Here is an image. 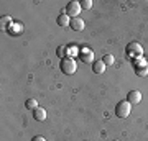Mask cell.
<instances>
[{"label": "cell", "mask_w": 148, "mask_h": 141, "mask_svg": "<svg viewBox=\"0 0 148 141\" xmlns=\"http://www.w3.org/2000/svg\"><path fill=\"white\" fill-rule=\"evenodd\" d=\"M33 118L36 121H45L46 120V110L43 107H38L36 110H33Z\"/></svg>", "instance_id": "9c48e42d"}, {"label": "cell", "mask_w": 148, "mask_h": 141, "mask_svg": "<svg viewBox=\"0 0 148 141\" xmlns=\"http://www.w3.org/2000/svg\"><path fill=\"white\" fill-rule=\"evenodd\" d=\"M25 107H27L28 110H32V112H33V110H36L40 105H38V102L35 99H28L27 102H25Z\"/></svg>", "instance_id": "5bb4252c"}, {"label": "cell", "mask_w": 148, "mask_h": 141, "mask_svg": "<svg viewBox=\"0 0 148 141\" xmlns=\"http://www.w3.org/2000/svg\"><path fill=\"white\" fill-rule=\"evenodd\" d=\"M114 141H119V140H114Z\"/></svg>", "instance_id": "ffe728a7"}, {"label": "cell", "mask_w": 148, "mask_h": 141, "mask_svg": "<svg viewBox=\"0 0 148 141\" xmlns=\"http://www.w3.org/2000/svg\"><path fill=\"white\" fill-rule=\"evenodd\" d=\"M92 72L94 74H104L106 72V64H104V61H94L92 63Z\"/></svg>", "instance_id": "30bf717a"}, {"label": "cell", "mask_w": 148, "mask_h": 141, "mask_svg": "<svg viewBox=\"0 0 148 141\" xmlns=\"http://www.w3.org/2000/svg\"><path fill=\"white\" fill-rule=\"evenodd\" d=\"M7 33L10 35V36H18L23 33V25H21L20 21H13L8 28H7Z\"/></svg>", "instance_id": "8992f818"}, {"label": "cell", "mask_w": 148, "mask_h": 141, "mask_svg": "<svg viewBox=\"0 0 148 141\" xmlns=\"http://www.w3.org/2000/svg\"><path fill=\"white\" fill-rule=\"evenodd\" d=\"M66 15L71 16V18H77L81 13V10H82V7H81V2H76V0H71L68 5H66Z\"/></svg>", "instance_id": "277c9868"}, {"label": "cell", "mask_w": 148, "mask_h": 141, "mask_svg": "<svg viewBox=\"0 0 148 141\" xmlns=\"http://www.w3.org/2000/svg\"><path fill=\"white\" fill-rule=\"evenodd\" d=\"M135 72H137V76H140V77L148 76V64H145V66H142V67L135 69Z\"/></svg>", "instance_id": "2e32d148"}, {"label": "cell", "mask_w": 148, "mask_h": 141, "mask_svg": "<svg viewBox=\"0 0 148 141\" xmlns=\"http://www.w3.org/2000/svg\"><path fill=\"white\" fill-rule=\"evenodd\" d=\"M130 112H132V104L127 100H122L115 105V115L119 118H127L130 115Z\"/></svg>", "instance_id": "3957f363"}, {"label": "cell", "mask_w": 148, "mask_h": 141, "mask_svg": "<svg viewBox=\"0 0 148 141\" xmlns=\"http://www.w3.org/2000/svg\"><path fill=\"white\" fill-rule=\"evenodd\" d=\"M61 72L66 74V76H73L76 71H77V63L74 61V58H66L61 59Z\"/></svg>", "instance_id": "6da1fadb"}, {"label": "cell", "mask_w": 148, "mask_h": 141, "mask_svg": "<svg viewBox=\"0 0 148 141\" xmlns=\"http://www.w3.org/2000/svg\"><path fill=\"white\" fill-rule=\"evenodd\" d=\"M0 23H2V28H5V30H7V28L13 23V20H12L8 15H5V16H2V18H0Z\"/></svg>", "instance_id": "9a60e30c"}, {"label": "cell", "mask_w": 148, "mask_h": 141, "mask_svg": "<svg viewBox=\"0 0 148 141\" xmlns=\"http://www.w3.org/2000/svg\"><path fill=\"white\" fill-rule=\"evenodd\" d=\"M56 23L59 26H69L71 25V16H68L66 13H59L58 18H56Z\"/></svg>", "instance_id": "8fae6325"}, {"label": "cell", "mask_w": 148, "mask_h": 141, "mask_svg": "<svg viewBox=\"0 0 148 141\" xmlns=\"http://www.w3.org/2000/svg\"><path fill=\"white\" fill-rule=\"evenodd\" d=\"M102 61H104V64H109V66H110V64H114V61H115V58H114V56H112V54H106V56H104V58H102Z\"/></svg>", "instance_id": "e0dca14e"}, {"label": "cell", "mask_w": 148, "mask_h": 141, "mask_svg": "<svg viewBox=\"0 0 148 141\" xmlns=\"http://www.w3.org/2000/svg\"><path fill=\"white\" fill-rule=\"evenodd\" d=\"M81 7H82V10H90L92 8V0H82Z\"/></svg>", "instance_id": "ac0fdd59"}, {"label": "cell", "mask_w": 148, "mask_h": 141, "mask_svg": "<svg viewBox=\"0 0 148 141\" xmlns=\"http://www.w3.org/2000/svg\"><path fill=\"white\" fill-rule=\"evenodd\" d=\"M79 58L82 59V63H87V64H92L94 63V52H92V49H89V48H81L79 49Z\"/></svg>", "instance_id": "5b68a950"}, {"label": "cell", "mask_w": 148, "mask_h": 141, "mask_svg": "<svg viewBox=\"0 0 148 141\" xmlns=\"http://www.w3.org/2000/svg\"><path fill=\"white\" fill-rule=\"evenodd\" d=\"M132 64H133V69H138V67H142V66H145V64H148V61L143 56H140V58L132 59Z\"/></svg>", "instance_id": "7c38bea8"}, {"label": "cell", "mask_w": 148, "mask_h": 141, "mask_svg": "<svg viewBox=\"0 0 148 141\" xmlns=\"http://www.w3.org/2000/svg\"><path fill=\"white\" fill-rule=\"evenodd\" d=\"M127 102H130L132 105H137V104H140L142 102V92L140 90H130L128 92V95H127Z\"/></svg>", "instance_id": "52a82bcc"}, {"label": "cell", "mask_w": 148, "mask_h": 141, "mask_svg": "<svg viewBox=\"0 0 148 141\" xmlns=\"http://www.w3.org/2000/svg\"><path fill=\"white\" fill-rule=\"evenodd\" d=\"M71 30H74V31H82V30H84V20H82V18H79V16H77V18H71Z\"/></svg>", "instance_id": "ba28073f"}, {"label": "cell", "mask_w": 148, "mask_h": 141, "mask_svg": "<svg viewBox=\"0 0 148 141\" xmlns=\"http://www.w3.org/2000/svg\"><path fill=\"white\" fill-rule=\"evenodd\" d=\"M56 54H58V58L61 59H66L68 58V46H64V44H61V46L56 49Z\"/></svg>", "instance_id": "4fadbf2b"}, {"label": "cell", "mask_w": 148, "mask_h": 141, "mask_svg": "<svg viewBox=\"0 0 148 141\" xmlns=\"http://www.w3.org/2000/svg\"><path fill=\"white\" fill-rule=\"evenodd\" d=\"M32 141H46V140H45L43 136H33V138H32Z\"/></svg>", "instance_id": "d6986e66"}, {"label": "cell", "mask_w": 148, "mask_h": 141, "mask_svg": "<svg viewBox=\"0 0 148 141\" xmlns=\"http://www.w3.org/2000/svg\"><path fill=\"white\" fill-rule=\"evenodd\" d=\"M125 52H127V56L130 59H135V58H140V56H143V48L140 43L137 41H132L128 43L127 48H125Z\"/></svg>", "instance_id": "7a4b0ae2"}]
</instances>
